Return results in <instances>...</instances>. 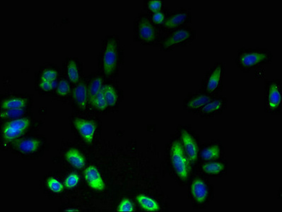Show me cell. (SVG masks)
Instances as JSON below:
<instances>
[{
    "label": "cell",
    "instance_id": "6da1fadb",
    "mask_svg": "<svg viewBox=\"0 0 282 212\" xmlns=\"http://www.w3.org/2000/svg\"><path fill=\"white\" fill-rule=\"evenodd\" d=\"M273 55L268 48H242L238 51L236 64L243 72H249L254 69L271 64Z\"/></svg>",
    "mask_w": 282,
    "mask_h": 212
},
{
    "label": "cell",
    "instance_id": "7a4b0ae2",
    "mask_svg": "<svg viewBox=\"0 0 282 212\" xmlns=\"http://www.w3.org/2000/svg\"><path fill=\"white\" fill-rule=\"evenodd\" d=\"M197 38V31L193 28L183 27L163 34L160 40V47L164 51H174L192 44Z\"/></svg>",
    "mask_w": 282,
    "mask_h": 212
},
{
    "label": "cell",
    "instance_id": "3957f363",
    "mask_svg": "<svg viewBox=\"0 0 282 212\" xmlns=\"http://www.w3.org/2000/svg\"><path fill=\"white\" fill-rule=\"evenodd\" d=\"M170 161L172 168L178 179L185 182L189 179L191 163L183 150L179 138L173 140L169 149Z\"/></svg>",
    "mask_w": 282,
    "mask_h": 212
},
{
    "label": "cell",
    "instance_id": "277c9868",
    "mask_svg": "<svg viewBox=\"0 0 282 212\" xmlns=\"http://www.w3.org/2000/svg\"><path fill=\"white\" fill-rule=\"evenodd\" d=\"M225 76V64L221 61H217L205 74L199 90L214 96L219 95L223 91Z\"/></svg>",
    "mask_w": 282,
    "mask_h": 212
},
{
    "label": "cell",
    "instance_id": "5b68a950",
    "mask_svg": "<svg viewBox=\"0 0 282 212\" xmlns=\"http://www.w3.org/2000/svg\"><path fill=\"white\" fill-rule=\"evenodd\" d=\"M282 84L280 79H270L265 83V111L280 116L282 111Z\"/></svg>",
    "mask_w": 282,
    "mask_h": 212
},
{
    "label": "cell",
    "instance_id": "8992f818",
    "mask_svg": "<svg viewBox=\"0 0 282 212\" xmlns=\"http://www.w3.org/2000/svg\"><path fill=\"white\" fill-rule=\"evenodd\" d=\"M179 140L181 141L183 150L187 155L192 164H195L199 159V140L193 131L189 127H181L178 129Z\"/></svg>",
    "mask_w": 282,
    "mask_h": 212
},
{
    "label": "cell",
    "instance_id": "52a82bcc",
    "mask_svg": "<svg viewBox=\"0 0 282 212\" xmlns=\"http://www.w3.org/2000/svg\"><path fill=\"white\" fill-rule=\"evenodd\" d=\"M157 27L147 15H142L136 24L137 38L147 44H152L157 40H161L163 35Z\"/></svg>",
    "mask_w": 282,
    "mask_h": 212
},
{
    "label": "cell",
    "instance_id": "ba28073f",
    "mask_svg": "<svg viewBox=\"0 0 282 212\" xmlns=\"http://www.w3.org/2000/svg\"><path fill=\"white\" fill-rule=\"evenodd\" d=\"M192 22V11L191 9L181 8L170 12L169 15L162 26L165 32H169L176 29L189 27Z\"/></svg>",
    "mask_w": 282,
    "mask_h": 212
},
{
    "label": "cell",
    "instance_id": "9c48e42d",
    "mask_svg": "<svg viewBox=\"0 0 282 212\" xmlns=\"http://www.w3.org/2000/svg\"><path fill=\"white\" fill-rule=\"evenodd\" d=\"M228 106V101L226 97L221 95H215L197 115L204 119H212L226 111Z\"/></svg>",
    "mask_w": 282,
    "mask_h": 212
},
{
    "label": "cell",
    "instance_id": "30bf717a",
    "mask_svg": "<svg viewBox=\"0 0 282 212\" xmlns=\"http://www.w3.org/2000/svg\"><path fill=\"white\" fill-rule=\"evenodd\" d=\"M214 97L200 90L189 93L183 101V110L187 113L197 114Z\"/></svg>",
    "mask_w": 282,
    "mask_h": 212
},
{
    "label": "cell",
    "instance_id": "8fae6325",
    "mask_svg": "<svg viewBox=\"0 0 282 212\" xmlns=\"http://www.w3.org/2000/svg\"><path fill=\"white\" fill-rule=\"evenodd\" d=\"M30 124L31 121L27 118H19L6 122L3 128L4 140L11 142L20 137L27 130Z\"/></svg>",
    "mask_w": 282,
    "mask_h": 212
},
{
    "label": "cell",
    "instance_id": "7c38bea8",
    "mask_svg": "<svg viewBox=\"0 0 282 212\" xmlns=\"http://www.w3.org/2000/svg\"><path fill=\"white\" fill-rule=\"evenodd\" d=\"M118 43L115 39L108 40L103 55V70L105 75L110 76L116 71L118 65Z\"/></svg>",
    "mask_w": 282,
    "mask_h": 212
},
{
    "label": "cell",
    "instance_id": "4fadbf2b",
    "mask_svg": "<svg viewBox=\"0 0 282 212\" xmlns=\"http://www.w3.org/2000/svg\"><path fill=\"white\" fill-rule=\"evenodd\" d=\"M223 156L224 148L220 142H211L199 150V158L203 162L222 160Z\"/></svg>",
    "mask_w": 282,
    "mask_h": 212
},
{
    "label": "cell",
    "instance_id": "5bb4252c",
    "mask_svg": "<svg viewBox=\"0 0 282 212\" xmlns=\"http://www.w3.org/2000/svg\"><path fill=\"white\" fill-rule=\"evenodd\" d=\"M191 196L196 203L199 205L205 203L209 197V187L204 180L195 179L191 183Z\"/></svg>",
    "mask_w": 282,
    "mask_h": 212
},
{
    "label": "cell",
    "instance_id": "9a60e30c",
    "mask_svg": "<svg viewBox=\"0 0 282 212\" xmlns=\"http://www.w3.org/2000/svg\"><path fill=\"white\" fill-rule=\"evenodd\" d=\"M74 125L82 138L88 143H92L96 130L95 123L94 121L77 118L74 121Z\"/></svg>",
    "mask_w": 282,
    "mask_h": 212
},
{
    "label": "cell",
    "instance_id": "2e32d148",
    "mask_svg": "<svg viewBox=\"0 0 282 212\" xmlns=\"http://www.w3.org/2000/svg\"><path fill=\"white\" fill-rule=\"evenodd\" d=\"M84 178L89 187L94 190L103 191L105 190V184L101 176L96 167L89 166L84 171Z\"/></svg>",
    "mask_w": 282,
    "mask_h": 212
},
{
    "label": "cell",
    "instance_id": "e0dca14e",
    "mask_svg": "<svg viewBox=\"0 0 282 212\" xmlns=\"http://www.w3.org/2000/svg\"><path fill=\"white\" fill-rule=\"evenodd\" d=\"M228 164L223 160L219 161L203 162L201 165L202 172L209 176H217L225 174L227 172Z\"/></svg>",
    "mask_w": 282,
    "mask_h": 212
},
{
    "label": "cell",
    "instance_id": "ac0fdd59",
    "mask_svg": "<svg viewBox=\"0 0 282 212\" xmlns=\"http://www.w3.org/2000/svg\"><path fill=\"white\" fill-rule=\"evenodd\" d=\"M40 144L41 142L38 139H24L16 141L14 146L23 153H33L38 150Z\"/></svg>",
    "mask_w": 282,
    "mask_h": 212
},
{
    "label": "cell",
    "instance_id": "d6986e66",
    "mask_svg": "<svg viewBox=\"0 0 282 212\" xmlns=\"http://www.w3.org/2000/svg\"><path fill=\"white\" fill-rule=\"evenodd\" d=\"M73 98L80 108H86L88 99V90L84 82L78 84L73 91Z\"/></svg>",
    "mask_w": 282,
    "mask_h": 212
},
{
    "label": "cell",
    "instance_id": "ffe728a7",
    "mask_svg": "<svg viewBox=\"0 0 282 212\" xmlns=\"http://www.w3.org/2000/svg\"><path fill=\"white\" fill-rule=\"evenodd\" d=\"M65 158L66 161L72 165L73 167L82 169L85 165V160L80 152L76 149H72L66 151L65 153Z\"/></svg>",
    "mask_w": 282,
    "mask_h": 212
},
{
    "label": "cell",
    "instance_id": "44dd1931",
    "mask_svg": "<svg viewBox=\"0 0 282 212\" xmlns=\"http://www.w3.org/2000/svg\"><path fill=\"white\" fill-rule=\"evenodd\" d=\"M137 203L144 210L147 212H158L160 210V206L158 202L151 198L149 196L145 195H139L136 197Z\"/></svg>",
    "mask_w": 282,
    "mask_h": 212
},
{
    "label": "cell",
    "instance_id": "7402d4cb",
    "mask_svg": "<svg viewBox=\"0 0 282 212\" xmlns=\"http://www.w3.org/2000/svg\"><path fill=\"white\" fill-rule=\"evenodd\" d=\"M27 100L24 98H9L1 103V108L4 110L20 109L27 106Z\"/></svg>",
    "mask_w": 282,
    "mask_h": 212
},
{
    "label": "cell",
    "instance_id": "603a6c76",
    "mask_svg": "<svg viewBox=\"0 0 282 212\" xmlns=\"http://www.w3.org/2000/svg\"><path fill=\"white\" fill-rule=\"evenodd\" d=\"M103 89V81L100 78L94 79L89 86L88 90V98L91 103H93L97 95Z\"/></svg>",
    "mask_w": 282,
    "mask_h": 212
},
{
    "label": "cell",
    "instance_id": "cb8c5ba5",
    "mask_svg": "<svg viewBox=\"0 0 282 212\" xmlns=\"http://www.w3.org/2000/svg\"><path fill=\"white\" fill-rule=\"evenodd\" d=\"M103 91L108 106H115L118 100V95L116 91L114 90L113 87L109 85L103 86Z\"/></svg>",
    "mask_w": 282,
    "mask_h": 212
},
{
    "label": "cell",
    "instance_id": "d4e9b609",
    "mask_svg": "<svg viewBox=\"0 0 282 212\" xmlns=\"http://www.w3.org/2000/svg\"><path fill=\"white\" fill-rule=\"evenodd\" d=\"M170 12L167 11L166 9L163 8L162 10L157 11V12L153 13L151 15V21L157 27H160L163 25L165 22L169 15Z\"/></svg>",
    "mask_w": 282,
    "mask_h": 212
},
{
    "label": "cell",
    "instance_id": "484cf974",
    "mask_svg": "<svg viewBox=\"0 0 282 212\" xmlns=\"http://www.w3.org/2000/svg\"><path fill=\"white\" fill-rule=\"evenodd\" d=\"M67 74L69 80L73 83L79 82V74L77 64L74 61H70L67 64Z\"/></svg>",
    "mask_w": 282,
    "mask_h": 212
},
{
    "label": "cell",
    "instance_id": "4316f807",
    "mask_svg": "<svg viewBox=\"0 0 282 212\" xmlns=\"http://www.w3.org/2000/svg\"><path fill=\"white\" fill-rule=\"evenodd\" d=\"M94 106V108H96L97 110L100 111H103L106 109L108 107V103H107L106 99H105L104 93H103V89L100 91L99 93L95 97V99L92 103Z\"/></svg>",
    "mask_w": 282,
    "mask_h": 212
},
{
    "label": "cell",
    "instance_id": "83f0119b",
    "mask_svg": "<svg viewBox=\"0 0 282 212\" xmlns=\"http://www.w3.org/2000/svg\"><path fill=\"white\" fill-rule=\"evenodd\" d=\"M47 185L49 190L55 193H61L64 190L63 184L58 179H54V178H50L47 180Z\"/></svg>",
    "mask_w": 282,
    "mask_h": 212
},
{
    "label": "cell",
    "instance_id": "f1b7e54d",
    "mask_svg": "<svg viewBox=\"0 0 282 212\" xmlns=\"http://www.w3.org/2000/svg\"><path fill=\"white\" fill-rule=\"evenodd\" d=\"M24 113V108L20 109H10L6 110L5 111L1 113V116L2 118H7V119H19V118L22 117Z\"/></svg>",
    "mask_w": 282,
    "mask_h": 212
},
{
    "label": "cell",
    "instance_id": "f546056e",
    "mask_svg": "<svg viewBox=\"0 0 282 212\" xmlns=\"http://www.w3.org/2000/svg\"><path fill=\"white\" fill-rule=\"evenodd\" d=\"M164 6L163 1L161 0H150L147 2V7L152 14L162 10Z\"/></svg>",
    "mask_w": 282,
    "mask_h": 212
},
{
    "label": "cell",
    "instance_id": "4dcf8cb0",
    "mask_svg": "<svg viewBox=\"0 0 282 212\" xmlns=\"http://www.w3.org/2000/svg\"><path fill=\"white\" fill-rule=\"evenodd\" d=\"M79 182V176L76 173H72L66 178L64 186L66 188H74Z\"/></svg>",
    "mask_w": 282,
    "mask_h": 212
},
{
    "label": "cell",
    "instance_id": "1f68e13d",
    "mask_svg": "<svg viewBox=\"0 0 282 212\" xmlns=\"http://www.w3.org/2000/svg\"><path fill=\"white\" fill-rule=\"evenodd\" d=\"M117 211L119 212H130L134 211V204L129 199L124 198L120 203Z\"/></svg>",
    "mask_w": 282,
    "mask_h": 212
},
{
    "label": "cell",
    "instance_id": "d6a6232c",
    "mask_svg": "<svg viewBox=\"0 0 282 212\" xmlns=\"http://www.w3.org/2000/svg\"><path fill=\"white\" fill-rule=\"evenodd\" d=\"M57 93L61 96H65L70 91L69 84L65 80H62L57 87Z\"/></svg>",
    "mask_w": 282,
    "mask_h": 212
},
{
    "label": "cell",
    "instance_id": "836d02e7",
    "mask_svg": "<svg viewBox=\"0 0 282 212\" xmlns=\"http://www.w3.org/2000/svg\"><path fill=\"white\" fill-rule=\"evenodd\" d=\"M58 85V83L57 79L56 80L51 81V82L40 80V88H41L42 90L45 91H49L54 90V89L57 88Z\"/></svg>",
    "mask_w": 282,
    "mask_h": 212
},
{
    "label": "cell",
    "instance_id": "e575fe53",
    "mask_svg": "<svg viewBox=\"0 0 282 212\" xmlns=\"http://www.w3.org/2000/svg\"><path fill=\"white\" fill-rule=\"evenodd\" d=\"M57 77H58V72L56 70L48 69L42 73L40 80L51 82V81L56 80Z\"/></svg>",
    "mask_w": 282,
    "mask_h": 212
},
{
    "label": "cell",
    "instance_id": "d590c367",
    "mask_svg": "<svg viewBox=\"0 0 282 212\" xmlns=\"http://www.w3.org/2000/svg\"><path fill=\"white\" fill-rule=\"evenodd\" d=\"M66 212H79V210H66Z\"/></svg>",
    "mask_w": 282,
    "mask_h": 212
}]
</instances>
